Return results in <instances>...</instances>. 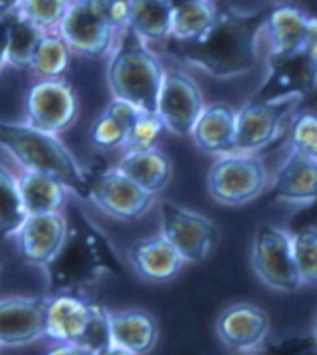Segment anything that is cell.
<instances>
[{"mask_svg":"<svg viewBox=\"0 0 317 355\" xmlns=\"http://www.w3.org/2000/svg\"><path fill=\"white\" fill-rule=\"evenodd\" d=\"M93 301L80 294H53L47 297L45 335L56 343L80 344L92 320Z\"/></svg>","mask_w":317,"mask_h":355,"instance_id":"obj_17","label":"cell"},{"mask_svg":"<svg viewBox=\"0 0 317 355\" xmlns=\"http://www.w3.org/2000/svg\"><path fill=\"white\" fill-rule=\"evenodd\" d=\"M317 90V58L308 51L267 53L265 79L257 88L254 99H275L287 94H306Z\"/></svg>","mask_w":317,"mask_h":355,"instance_id":"obj_12","label":"cell"},{"mask_svg":"<svg viewBox=\"0 0 317 355\" xmlns=\"http://www.w3.org/2000/svg\"><path fill=\"white\" fill-rule=\"evenodd\" d=\"M73 53L56 31L45 32L32 58L30 71L42 79H62L69 69Z\"/></svg>","mask_w":317,"mask_h":355,"instance_id":"obj_29","label":"cell"},{"mask_svg":"<svg viewBox=\"0 0 317 355\" xmlns=\"http://www.w3.org/2000/svg\"><path fill=\"white\" fill-rule=\"evenodd\" d=\"M203 107V94L190 75L179 69H165L155 110L168 131L176 135H190Z\"/></svg>","mask_w":317,"mask_h":355,"instance_id":"obj_13","label":"cell"},{"mask_svg":"<svg viewBox=\"0 0 317 355\" xmlns=\"http://www.w3.org/2000/svg\"><path fill=\"white\" fill-rule=\"evenodd\" d=\"M105 13L118 32L129 25V0H103Z\"/></svg>","mask_w":317,"mask_h":355,"instance_id":"obj_35","label":"cell"},{"mask_svg":"<svg viewBox=\"0 0 317 355\" xmlns=\"http://www.w3.org/2000/svg\"><path fill=\"white\" fill-rule=\"evenodd\" d=\"M79 116V99L64 79H42L25 94V122L32 128L58 135Z\"/></svg>","mask_w":317,"mask_h":355,"instance_id":"obj_11","label":"cell"},{"mask_svg":"<svg viewBox=\"0 0 317 355\" xmlns=\"http://www.w3.org/2000/svg\"><path fill=\"white\" fill-rule=\"evenodd\" d=\"M110 343L133 355L150 354L158 340V324L142 309L109 313Z\"/></svg>","mask_w":317,"mask_h":355,"instance_id":"obj_21","label":"cell"},{"mask_svg":"<svg viewBox=\"0 0 317 355\" xmlns=\"http://www.w3.org/2000/svg\"><path fill=\"white\" fill-rule=\"evenodd\" d=\"M311 338H314V344H316L317 348V316L314 320V324H311Z\"/></svg>","mask_w":317,"mask_h":355,"instance_id":"obj_40","label":"cell"},{"mask_svg":"<svg viewBox=\"0 0 317 355\" xmlns=\"http://www.w3.org/2000/svg\"><path fill=\"white\" fill-rule=\"evenodd\" d=\"M217 0H181L172 10L170 37L177 42H189L213 26L219 15Z\"/></svg>","mask_w":317,"mask_h":355,"instance_id":"obj_27","label":"cell"},{"mask_svg":"<svg viewBox=\"0 0 317 355\" xmlns=\"http://www.w3.org/2000/svg\"><path fill=\"white\" fill-rule=\"evenodd\" d=\"M308 17V13L287 4L271 8L263 25V37L269 53H291L302 49Z\"/></svg>","mask_w":317,"mask_h":355,"instance_id":"obj_22","label":"cell"},{"mask_svg":"<svg viewBox=\"0 0 317 355\" xmlns=\"http://www.w3.org/2000/svg\"><path fill=\"white\" fill-rule=\"evenodd\" d=\"M302 101L299 94L275 99H252L235 116V152L257 153L284 133L287 120Z\"/></svg>","mask_w":317,"mask_h":355,"instance_id":"obj_8","label":"cell"},{"mask_svg":"<svg viewBox=\"0 0 317 355\" xmlns=\"http://www.w3.org/2000/svg\"><path fill=\"white\" fill-rule=\"evenodd\" d=\"M109 55L107 80L112 96L125 99L136 109H157L165 66L152 47L127 26L118 32L114 47Z\"/></svg>","mask_w":317,"mask_h":355,"instance_id":"obj_4","label":"cell"},{"mask_svg":"<svg viewBox=\"0 0 317 355\" xmlns=\"http://www.w3.org/2000/svg\"><path fill=\"white\" fill-rule=\"evenodd\" d=\"M116 166L141 189L152 195H158L172 180L170 159L157 148L125 152Z\"/></svg>","mask_w":317,"mask_h":355,"instance_id":"obj_23","label":"cell"},{"mask_svg":"<svg viewBox=\"0 0 317 355\" xmlns=\"http://www.w3.org/2000/svg\"><path fill=\"white\" fill-rule=\"evenodd\" d=\"M47 297L0 301V346H25L45 335Z\"/></svg>","mask_w":317,"mask_h":355,"instance_id":"obj_15","label":"cell"},{"mask_svg":"<svg viewBox=\"0 0 317 355\" xmlns=\"http://www.w3.org/2000/svg\"><path fill=\"white\" fill-rule=\"evenodd\" d=\"M235 116L237 110L232 105H206L190 131L196 146L219 157L235 152Z\"/></svg>","mask_w":317,"mask_h":355,"instance_id":"obj_20","label":"cell"},{"mask_svg":"<svg viewBox=\"0 0 317 355\" xmlns=\"http://www.w3.org/2000/svg\"><path fill=\"white\" fill-rule=\"evenodd\" d=\"M69 0H21L17 12L45 32L56 31Z\"/></svg>","mask_w":317,"mask_h":355,"instance_id":"obj_33","label":"cell"},{"mask_svg":"<svg viewBox=\"0 0 317 355\" xmlns=\"http://www.w3.org/2000/svg\"><path fill=\"white\" fill-rule=\"evenodd\" d=\"M252 270L271 290L291 294L302 288L293 258V234L284 227L263 225L252 239Z\"/></svg>","mask_w":317,"mask_h":355,"instance_id":"obj_9","label":"cell"},{"mask_svg":"<svg viewBox=\"0 0 317 355\" xmlns=\"http://www.w3.org/2000/svg\"><path fill=\"white\" fill-rule=\"evenodd\" d=\"M28 217L19 195L17 178L0 163V239L12 238Z\"/></svg>","mask_w":317,"mask_h":355,"instance_id":"obj_30","label":"cell"},{"mask_svg":"<svg viewBox=\"0 0 317 355\" xmlns=\"http://www.w3.org/2000/svg\"><path fill=\"white\" fill-rule=\"evenodd\" d=\"M269 10L248 13L233 8H220L213 26L189 42L165 40L168 56L194 66L217 79L241 77L256 68L263 56V25Z\"/></svg>","mask_w":317,"mask_h":355,"instance_id":"obj_1","label":"cell"},{"mask_svg":"<svg viewBox=\"0 0 317 355\" xmlns=\"http://www.w3.org/2000/svg\"><path fill=\"white\" fill-rule=\"evenodd\" d=\"M131 268L144 281L163 284L181 271L185 260L165 236H153L134 243L127 252Z\"/></svg>","mask_w":317,"mask_h":355,"instance_id":"obj_19","label":"cell"},{"mask_svg":"<svg viewBox=\"0 0 317 355\" xmlns=\"http://www.w3.org/2000/svg\"><path fill=\"white\" fill-rule=\"evenodd\" d=\"M289 144L291 150L311 155L317 159V114L302 112L295 116L289 125Z\"/></svg>","mask_w":317,"mask_h":355,"instance_id":"obj_34","label":"cell"},{"mask_svg":"<svg viewBox=\"0 0 317 355\" xmlns=\"http://www.w3.org/2000/svg\"><path fill=\"white\" fill-rule=\"evenodd\" d=\"M271 322L262 306L235 303L224 309L217 318V337L235 354H254L269 337Z\"/></svg>","mask_w":317,"mask_h":355,"instance_id":"obj_14","label":"cell"},{"mask_svg":"<svg viewBox=\"0 0 317 355\" xmlns=\"http://www.w3.org/2000/svg\"><path fill=\"white\" fill-rule=\"evenodd\" d=\"M269 2H276V0H269Z\"/></svg>","mask_w":317,"mask_h":355,"instance_id":"obj_43","label":"cell"},{"mask_svg":"<svg viewBox=\"0 0 317 355\" xmlns=\"http://www.w3.org/2000/svg\"><path fill=\"white\" fill-rule=\"evenodd\" d=\"M0 148H4L23 171L51 174L60 180L69 193L88 200L86 171L56 135L39 131L26 122L0 120Z\"/></svg>","mask_w":317,"mask_h":355,"instance_id":"obj_3","label":"cell"},{"mask_svg":"<svg viewBox=\"0 0 317 355\" xmlns=\"http://www.w3.org/2000/svg\"><path fill=\"white\" fill-rule=\"evenodd\" d=\"M269 184V172L257 153L220 155L208 174L209 195L224 206H243L256 200Z\"/></svg>","mask_w":317,"mask_h":355,"instance_id":"obj_5","label":"cell"},{"mask_svg":"<svg viewBox=\"0 0 317 355\" xmlns=\"http://www.w3.org/2000/svg\"><path fill=\"white\" fill-rule=\"evenodd\" d=\"M19 195L26 215L56 214L67 200V187L51 174L23 171L17 178Z\"/></svg>","mask_w":317,"mask_h":355,"instance_id":"obj_24","label":"cell"},{"mask_svg":"<svg viewBox=\"0 0 317 355\" xmlns=\"http://www.w3.org/2000/svg\"><path fill=\"white\" fill-rule=\"evenodd\" d=\"M43 34H45L43 28L23 17L21 13H12L10 23H8L4 62L17 69H30L32 58L42 42Z\"/></svg>","mask_w":317,"mask_h":355,"instance_id":"obj_28","label":"cell"},{"mask_svg":"<svg viewBox=\"0 0 317 355\" xmlns=\"http://www.w3.org/2000/svg\"><path fill=\"white\" fill-rule=\"evenodd\" d=\"M244 355H254V354H244Z\"/></svg>","mask_w":317,"mask_h":355,"instance_id":"obj_44","label":"cell"},{"mask_svg":"<svg viewBox=\"0 0 317 355\" xmlns=\"http://www.w3.org/2000/svg\"><path fill=\"white\" fill-rule=\"evenodd\" d=\"M56 32L73 55L84 58L107 56L118 37V31L105 13L103 0H69Z\"/></svg>","mask_w":317,"mask_h":355,"instance_id":"obj_7","label":"cell"},{"mask_svg":"<svg viewBox=\"0 0 317 355\" xmlns=\"http://www.w3.org/2000/svg\"><path fill=\"white\" fill-rule=\"evenodd\" d=\"M161 236H165L185 262H201L219 243V228L206 215L172 200L158 204Z\"/></svg>","mask_w":317,"mask_h":355,"instance_id":"obj_10","label":"cell"},{"mask_svg":"<svg viewBox=\"0 0 317 355\" xmlns=\"http://www.w3.org/2000/svg\"><path fill=\"white\" fill-rule=\"evenodd\" d=\"M93 355H133L131 352H127V349L120 348V346H114V344H110V346H107V348L99 349V352H96Z\"/></svg>","mask_w":317,"mask_h":355,"instance_id":"obj_39","label":"cell"},{"mask_svg":"<svg viewBox=\"0 0 317 355\" xmlns=\"http://www.w3.org/2000/svg\"><path fill=\"white\" fill-rule=\"evenodd\" d=\"M273 193L276 200L295 206H306L317 200V159L297 150L287 153L275 180Z\"/></svg>","mask_w":317,"mask_h":355,"instance_id":"obj_18","label":"cell"},{"mask_svg":"<svg viewBox=\"0 0 317 355\" xmlns=\"http://www.w3.org/2000/svg\"><path fill=\"white\" fill-rule=\"evenodd\" d=\"M170 0H129V28L150 43H163L172 31Z\"/></svg>","mask_w":317,"mask_h":355,"instance_id":"obj_25","label":"cell"},{"mask_svg":"<svg viewBox=\"0 0 317 355\" xmlns=\"http://www.w3.org/2000/svg\"><path fill=\"white\" fill-rule=\"evenodd\" d=\"M4 64H6V62H4V55L0 53V69H2V66H4Z\"/></svg>","mask_w":317,"mask_h":355,"instance_id":"obj_41","label":"cell"},{"mask_svg":"<svg viewBox=\"0 0 317 355\" xmlns=\"http://www.w3.org/2000/svg\"><path fill=\"white\" fill-rule=\"evenodd\" d=\"M311 56L317 58V17H308V28H306L305 45H302Z\"/></svg>","mask_w":317,"mask_h":355,"instance_id":"obj_37","label":"cell"},{"mask_svg":"<svg viewBox=\"0 0 317 355\" xmlns=\"http://www.w3.org/2000/svg\"><path fill=\"white\" fill-rule=\"evenodd\" d=\"M86 178L88 200L114 219H141L155 204V195L141 189L116 165H107L103 159H96L92 168L86 171Z\"/></svg>","mask_w":317,"mask_h":355,"instance_id":"obj_6","label":"cell"},{"mask_svg":"<svg viewBox=\"0 0 317 355\" xmlns=\"http://www.w3.org/2000/svg\"><path fill=\"white\" fill-rule=\"evenodd\" d=\"M47 355H93V352H90L84 346H79V344L58 343L47 352Z\"/></svg>","mask_w":317,"mask_h":355,"instance_id":"obj_36","label":"cell"},{"mask_svg":"<svg viewBox=\"0 0 317 355\" xmlns=\"http://www.w3.org/2000/svg\"><path fill=\"white\" fill-rule=\"evenodd\" d=\"M172 4H177V2H181V0H170Z\"/></svg>","mask_w":317,"mask_h":355,"instance_id":"obj_42","label":"cell"},{"mask_svg":"<svg viewBox=\"0 0 317 355\" xmlns=\"http://www.w3.org/2000/svg\"><path fill=\"white\" fill-rule=\"evenodd\" d=\"M67 232V217L56 214L28 215L15 234L21 258L34 266H45L60 249Z\"/></svg>","mask_w":317,"mask_h":355,"instance_id":"obj_16","label":"cell"},{"mask_svg":"<svg viewBox=\"0 0 317 355\" xmlns=\"http://www.w3.org/2000/svg\"><path fill=\"white\" fill-rule=\"evenodd\" d=\"M166 131L168 129H166L163 118L157 114V110L141 109L136 112L131 125H129L127 137H125V142H123V150L133 152V150L157 148V144L165 137Z\"/></svg>","mask_w":317,"mask_h":355,"instance_id":"obj_31","label":"cell"},{"mask_svg":"<svg viewBox=\"0 0 317 355\" xmlns=\"http://www.w3.org/2000/svg\"><path fill=\"white\" fill-rule=\"evenodd\" d=\"M19 2L21 0H0V15H8V13L17 12Z\"/></svg>","mask_w":317,"mask_h":355,"instance_id":"obj_38","label":"cell"},{"mask_svg":"<svg viewBox=\"0 0 317 355\" xmlns=\"http://www.w3.org/2000/svg\"><path fill=\"white\" fill-rule=\"evenodd\" d=\"M138 110L141 109H136L133 103H129L125 99H112L92 125L90 137H92L93 146L101 148V150L123 148L129 125Z\"/></svg>","mask_w":317,"mask_h":355,"instance_id":"obj_26","label":"cell"},{"mask_svg":"<svg viewBox=\"0 0 317 355\" xmlns=\"http://www.w3.org/2000/svg\"><path fill=\"white\" fill-rule=\"evenodd\" d=\"M293 258L302 286H317V227L293 234Z\"/></svg>","mask_w":317,"mask_h":355,"instance_id":"obj_32","label":"cell"},{"mask_svg":"<svg viewBox=\"0 0 317 355\" xmlns=\"http://www.w3.org/2000/svg\"><path fill=\"white\" fill-rule=\"evenodd\" d=\"M49 294H80L103 277L122 273V262L112 239L82 209L67 219L60 249L43 266Z\"/></svg>","mask_w":317,"mask_h":355,"instance_id":"obj_2","label":"cell"}]
</instances>
